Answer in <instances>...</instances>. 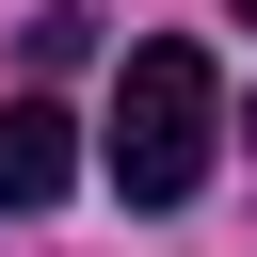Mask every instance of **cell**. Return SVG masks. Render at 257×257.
<instances>
[{"instance_id":"cell-5","label":"cell","mask_w":257,"mask_h":257,"mask_svg":"<svg viewBox=\"0 0 257 257\" xmlns=\"http://www.w3.org/2000/svg\"><path fill=\"white\" fill-rule=\"evenodd\" d=\"M241 145H257V112H241Z\"/></svg>"},{"instance_id":"cell-4","label":"cell","mask_w":257,"mask_h":257,"mask_svg":"<svg viewBox=\"0 0 257 257\" xmlns=\"http://www.w3.org/2000/svg\"><path fill=\"white\" fill-rule=\"evenodd\" d=\"M225 16H241V32H257V0H225Z\"/></svg>"},{"instance_id":"cell-1","label":"cell","mask_w":257,"mask_h":257,"mask_svg":"<svg viewBox=\"0 0 257 257\" xmlns=\"http://www.w3.org/2000/svg\"><path fill=\"white\" fill-rule=\"evenodd\" d=\"M96 161H112V193L128 209H193L209 193V161H225V80H209V48H128L112 64V128H96Z\"/></svg>"},{"instance_id":"cell-2","label":"cell","mask_w":257,"mask_h":257,"mask_svg":"<svg viewBox=\"0 0 257 257\" xmlns=\"http://www.w3.org/2000/svg\"><path fill=\"white\" fill-rule=\"evenodd\" d=\"M64 177H80V128H64L48 96H0V225H16V209H48Z\"/></svg>"},{"instance_id":"cell-3","label":"cell","mask_w":257,"mask_h":257,"mask_svg":"<svg viewBox=\"0 0 257 257\" xmlns=\"http://www.w3.org/2000/svg\"><path fill=\"white\" fill-rule=\"evenodd\" d=\"M32 64H48V80H64V64H96V16H80V0H48V16H32Z\"/></svg>"}]
</instances>
